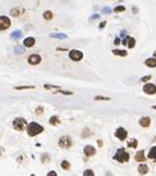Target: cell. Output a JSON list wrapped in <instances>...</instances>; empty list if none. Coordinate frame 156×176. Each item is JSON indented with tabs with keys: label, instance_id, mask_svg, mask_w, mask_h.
<instances>
[{
	"label": "cell",
	"instance_id": "30bf717a",
	"mask_svg": "<svg viewBox=\"0 0 156 176\" xmlns=\"http://www.w3.org/2000/svg\"><path fill=\"white\" fill-rule=\"evenodd\" d=\"M35 44H36V38L32 36L25 37V38L22 40V46H24L25 48H32Z\"/></svg>",
	"mask_w": 156,
	"mask_h": 176
},
{
	"label": "cell",
	"instance_id": "8d00e7d4",
	"mask_svg": "<svg viewBox=\"0 0 156 176\" xmlns=\"http://www.w3.org/2000/svg\"><path fill=\"white\" fill-rule=\"evenodd\" d=\"M100 18H101V15H100V14H92V15L89 17V20H90V21H96V20H100Z\"/></svg>",
	"mask_w": 156,
	"mask_h": 176
},
{
	"label": "cell",
	"instance_id": "f1b7e54d",
	"mask_svg": "<svg viewBox=\"0 0 156 176\" xmlns=\"http://www.w3.org/2000/svg\"><path fill=\"white\" fill-rule=\"evenodd\" d=\"M127 147H128V148H132V149H135V148H138V139H135V138H133V139L128 141Z\"/></svg>",
	"mask_w": 156,
	"mask_h": 176
},
{
	"label": "cell",
	"instance_id": "7402d4cb",
	"mask_svg": "<svg viewBox=\"0 0 156 176\" xmlns=\"http://www.w3.org/2000/svg\"><path fill=\"white\" fill-rule=\"evenodd\" d=\"M112 54L113 55H117V57H127L128 52L125 49H112Z\"/></svg>",
	"mask_w": 156,
	"mask_h": 176
},
{
	"label": "cell",
	"instance_id": "7bdbcfd3",
	"mask_svg": "<svg viewBox=\"0 0 156 176\" xmlns=\"http://www.w3.org/2000/svg\"><path fill=\"white\" fill-rule=\"evenodd\" d=\"M132 11H133V14H138L139 12V9H138V6H132Z\"/></svg>",
	"mask_w": 156,
	"mask_h": 176
},
{
	"label": "cell",
	"instance_id": "836d02e7",
	"mask_svg": "<svg viewBox=\"0 0 156 176\" xmlns=\"http://www.w3.org/2000/svg\"><path fill=\"white\" fill-rule=\"evenodd\" d=\"M60 166H62V169H64V170H70V168H71V164L69 163L68 160H63L62 163H60Z\"/></svg>",
	"mask_w": 156,
	"mask_h": 176
},
{
	"label": "cell",
	"instance_id": "60d3db41",
	"mask_svg": "<svg viewBox=\"0 0 156 176\" xmlns=\"http://www.w3.org/2000/svg\"><path fill=\"white\" fill-rule=\"evenodd\" d=\"M47 176H58V174H57V171H54V170H52V171H48V174H47Z\"/></svg>",
	"mask_w": 156,
	"mask_h": 176
},
{
	"label": "cell",
	"instance_id": "484cf974",
	"mask_svg": "<svg viewBox=\"0 0 156 176\" xmlns=\"http://www.w3.org/2000/svg\"><path fill=\"white\" fill-rule=\"evenodd\" d=\"M43 87H44L45 90H49V91H56V90L62 89V86H59V85H53V84H44Z\"/></svg>",
	"mask_w": 156,
	"mask_h": 176
},
{
	"label": "cell",
	"instance_id": "4fadbf2b",
	"mask_svg": "<svg viewBox=\"0 0 156 176\" xmlns=\"http://www.w3.org/2000/svg\"><path fill=\"white\" fill-rule=\"evenodd\" d=\"M134 159H135V161H138V163H145V160L148 159V158L145 156V151L141 149V150H138V151L135 153Z\"/></svg>",
	"mask_w": 156,
	"mask_h": 176
},
{
	"label": "cell",
	"instance_id": "9a60e30c",
	"mask_svg": "<svg viewBox=\"0 0 156 176\" xmlns=\"http://www.w3.org/2000/svg\"><path fill=\"white\" fill-rule=\"evenodd\" d=\"M149 170H150V168L145 163H140L139 166H138V173H139V175H141V176L149 174Z\"/></svg>",
	"mask_w": 156,
	"mask_h": 176
},
{
	"label": "cell",
	"instance_id": "f907efd6",
	"mask_svg": "<svg viewBox=\"0 0 156 176\" xmlns=\"http://www.w3.org/2000/svg\"><path fill=\"white\" fill-rule=\"evenodd\" d=\"M31 176H36V175H35V174H32V175H31Z\"/></svg>",
	"mask_w": 156,
	"mask_h": 176
},
{
	"label": "cell",
	"instance_id": "ac0fdd59",
	"mask_svg": "<svg viewBox=\"0 0 156 176\" xmlns=\"http://www.w3.org/2000/svg\"><path fill=\"white\" fill-rule=\"evenodd\" d=\"M48 122L50 126H59V124L62 123V119L58 117L57 115H54V116H50L49 119H48Z\"/></svg>",
	"mask_w": 156,
	"mask_h": 176
},
{
	"label": "cell",
	"instance_id": "277c9868",
	"mask_svg": "<svg viewBox=\"0 0 156 176\" xmlns=\"http://www.w3.org/2000/svg\"><path fill=\"white\" fill-rule=\"evenodd\" d=\"M73 144H74L73 138L69 136H62L58 141V145H59V148H62V149H69V148H71Z\"/></svg>",
	"mask_w": 156,
	"mask_h": 176
},
{
	"label": "cell",
	"instance_id": "e575fe53",
	"mask_svg": "<svg viewBox=\"0 0 156 176\" xmlns=\"http://www.w3.org/2000/svg\"><path fill=\"white\" fill-rule=\"evenodd\" d=\"M82 176H95V173H94V170H91V169H86L84 173H82Z\"/></svg>",
	"mask_w": 156,
	"mask_h": 176
},
{
	"label": "cell",
	"instance_id": "1f68e13d",
	"mask_svg": "<svg viewBox=\"0 0 156 176\" xmlns=\"http://www.w3.org/2000/svg\"><path fill=\"white\" fill-rule=\"evenodd\" d=\"M125 11V6L123 5H117L113 8V12L114 14H121V12H124Z\"/></svg>",
	"mask_w": 156,
	"mask_h": 176
},
{
	"label": "cell",
	"instance_id": "9c48e42d",
	"mask_svg": "<svg viewBox=\"0 0 156 176\" xmlns=\"http://www.w3.org/2000/svg\"><path fill=\"white\" fill-rule=\"evenodd\" d=\"M143 91L146 95H155L156 94V85L153 84V83H145L143 86Z\"/></svg>",
	"mask_w": 156,
	"mask_h": 176
},
{
	"label": "cell",
	"instance_id": "8fae6325",
	"mask_svg": "<svg viewBox=\"0 0 156 176\" xmlns=\"http://www.w3.org/2000/svg\"><path fill=\"white\" fill-rule=\"evenodd\" d=\"M95 154H96V148L94 145H91V144L85 145V148H84V155L85 156L91 158V156H94Z\"/></svg>",
	"mask_w": 156,
	"mask_h": 176
},
{
	"label": "cell",
	"instance_id": "f546056e",
	"mask_svg": "<svg viewBox=\"0 0 156 176\" xmlns=\"http://www.w3.org/2000/svg\"><path fill=\"white\" fill-rule=\"evenodd\" d=\"M112 12H113V9H111L109 6H103L101 9V14L102 15H111Z\"/></svg>",
	"mask_w": 156,
	"mask_h": 176
},
{
	"label": "cell",
	"instance_id": "c3c4849f",
	"mask_svg": "<svg viewBox=\"0 0 156 176\" xmlns=\"http://www.w3.org/2000/svg\"><path fill=\"white\" fill-rule=\"evenodd\" d=\"M153 57H154V58H156V50H155V52H154V54H153Z\"/></svg>",
	"mask_w": 156,
	"mask_h": 176
},
{
	"label": "cell",
	"instance_id": "d4e9b609",
	"mask_svg": "<svg viewBox=\"0 0 156 176\" xmlns=\"http://www.w3.org/2000/svg\"><path fill=\"white\" fill-rule=\"evenodd\" d=\"M135 44H136V40L134 38V37H132V36H128V43H127V47L132 49V48H134L135 47Z\"/></svg>",
	"mask_w": 156,
	"mask_h": 176
},
{
	"label": "cell",
	"instance_id": "7dc6e473",
	"mask_svg": "<svg viewBox=\"0 0 156 176\" xmlns=\"http://www.w3.org/2000/svg\"><path fill=\"white\" fill-rule=\"evenodd\" d=\"M151 108H153V110H155V111H156V105H153V106H151Z\"/></svg>",
	"mask_w": 156,
	"mask_h": 176
},
{
	"label": "cell",
	"instance_id": "44dd1931",
	"mask_svg": "<svg viewBox=\"0 0 156 176\" xmlns=\"http://www.w3.org/2000/svg\"><path fill=\"white\" fill-rule=\"evenodd\" d=\"M145 65L148 68H156V58L150 57L145 59Z\"/></svg>",
	"mask_w": 156,
	"mask_h": 176
},
{
	"label": "cell",
	"instance_id": "2e32d148",
	"mask_svg": "<svg viewBox=\"0 0 156 176\" xmlns=\"http://www.w3.org/2000/svg\"><path fill=\"white\" fill-rule=\"evenodd\" d=\"M10 37H11L14 41H19V40H22L24 33H22L21 30H15V31H12L11 33H10Z\"/></svg>",
	"mask_w": 156,
	"mask_h": 176
},
{
	"label": "cell",
	"instance_id": "cb8c5ba5",
	"mask_svg": "<svg viewBox=\"0 0 156 176\" xmlns=\"http://www.w3.org/2000/svg\"><path fill=\"white\" fill-rule=\"evenodd\" d=\"M26 52V49H25V47L22 44H16L15 46V48H14V53L15 54H24Z\"/></svg>",
	"mask_w": 156,
	"mask_h": 176
},
{
	"label": "cell",
	"instance_id": "603a6c76",
	"mask_svg": "<svg viewBox=\"0 0 156 176\" xmlns=\"http://www.w3.org/2000/svg\"><path fill=\"white\" fill-rule=\"evenodd\" d=\"M36 89L35 85H16L14 86V90H33Z\"/></svg>",
	"mask_w": 156,
	"mask_h": 176
},
{
	"label": "cell",
	"instance_id": "5bb4252c",
	"mask_svg": "<svg viewBox=\"0 0 156 176\" xmlns=\"http://www.w3.org/2000/svg\"><path fill=\"white\" fill-rule=\"evenodd\" d=\"M151 124V118L149 116H144V117H141L139 119V126L143 127V128H149Z\"/></svg>",
	"mask_w": 156,
	"mask_h": 176
},
{
	"label": "cell",
	"instance_id": "4dcf8cb0",
	"mask_svg": "<svg viewBox=\"0 0 156 176\" xmlns=\"http://www.w3.org/2000/svg\"><path fill=\"white\" fill-rule=\"evenodd\" d=\"M41 161H42L43 164H47L50 161V155L48 154V153H43L42 156H41Z\"/></svg>",
	"mask_w": 156,
	"mask_h": 176
},
{
	"label": "cell",
	"instance_id": "681fc988",
	"mask_svg": "<svg viewBox=\"0 0 156 176\" xmlns=\"http://www.w3.org/2000/svg\"><path fill=\"white\" fill-rule=\"evenodd\" d=\"M107 176H112V174H109V173H107Z\"/></svg>",
	"mask_w": 156,
	"mask_h": 176
},
{
	"label": "cell",
	"instance_id": "74e56055",
	"mask_svg": "<svg viewBox=\"0 0 156 176\" xmlns=\"http://www.w3.org/2000/svg\"><path fill=\"white\" fill-rule=\"evenodd\" d=\"M35 112H36V115H37V116H41V115H43V112H44V108L42 107V106H38V107L36 108Z\"/></svg>",
	"mask_w": 156,
	"mask_h": 176
},
{
	"label": "cell",
	"instance_id": "b9f144b4",
	"mask_svg": "<svg viewBox=\"0 0 156 176\" xmlns=\"http://www.w3.org/2000/svg\"><path fill=\"white\" fill-rule=\"evenodd\" d=\"M125 36H127V31L125 30H122L121 33H119V37H121V38H124Z\"/></svg>",
	"mask_w": 156,
	"mask_h": 176
},
{
	"label": "cell",
	"instance_id": "6da1fadb",
	"mask_svg": "<svg viewBox=\"0 0 156 176\" xmlns=\"http://www.w3.org/2000/svg\"><path fill=\"white\" fill-rule=\"evenodd\" d=\"M26 132L30 137H36V136H38V134L44 132V127L42 124H39L38 122H30L27 124Z\"/></svg>",
	"mask_w": 156,
	"mask_h": 176
},
{
	"label": "cell",
	"instance_id": "d6986e66",
	"mask_svg": "<svg viewBox=\"0 0 156 176\" xmlns=\"http://www.w3.org/2000/svg\"><path fill=\"white\" fill-rule=\"evenodd\" d=\"M146 158L150 159V160H153L154 163H156V145L150 148V150H149L148 156H146Z\"/></svg>",
	"mask_w": 156,
	"mask_h": 176
},
{
	"label": "cell",
	"instance_id": "bcb514c9",
	"mask_svg": "<svg viewBox=\"0 0 156 176\" xmlns=\"http://www.w3.org/2000/svg\"><path fill=\"white\" fill-rule=\"evenodd\" d=\"M3 153H4V149H3V148H1V147H0V156H1V155H3Z\"/></svg>",
	"mask_w": 156,
	"mask_h": 176
},
{
	"label": "cell",
	"instance_id": "d6a6232c",
	"mask_svg": "<svg viewBox=\"0 0 156 176\" xmlns=\"http://www.w3.org/2000/svg\"><path fill=\"white\" fill-rule=\"evenodd\" d=\"M94 100L95 101H109V100H111V97L102 96V95H96V96H94Z\"/></svg>",
	"mask_w": 156,
	"mask_h": 176
},
{
	"label": "cell",
	"instance_id": "f35d334b",
	"mask_svg": "<svg viewBox=\"0 0 156 176\" xmlns=\"http://www.w3.org/2000/svg\"><path fill=\"white\" fill-rule=\"evenodd\" d=\"M107 26V21L106 20H103V21H101L100 24H98V30H103L104 27Z\"/></svg>",
	"mask_w": 156,
	"mask_h": 176
},
{
	"label": "cell",
	"instance_id": "ab89813d",
	"mask_svg": "<svg viewBox=\"0 0 156 176\" xmlns=\"http://www.w3.org/2000/svg\"><path fill=\"white\" fill-rule=\"evenodd\" d=\"M113 43H114V46H119L122 43V38L119 36H117L116 38H114V41H113Z\"/></svg>",
	"mask_w": 156,
	"mask_h": 176
},
{
	"label": "cell",
	"instance_id": "52a82bcc",
	"mask_svg": "<svg viewBox=\"0 0 156 176\" xmlns=\"http://www.w3.org/2000/svg\"><path fill=\"white\" fill-rule=\"evenodd\" d=\"M42 62V55L38 54V53H32L27 57V63L30 65H38Z\"/></svg>",
	"mask_w": 156,
	"mask_h": 176
},
{
	"label": "cell",
	"instance_id": "ee69618b",
	"mask_svg": "<svg viewBox=\"0 0 156 176\" xmlns=\"http://www.w3.org/2000/svg\"><path fill=\"white\" fill-rule=\"evenodd\" d=\"M58 52H65V50H68V48H62V47H58L57 48Z\"/></svg>",
	"mask_w": 156,
	"mask_h": 176
},
{
	"label": "cell",
	"instance_id": "7a4b0ae2",
	"mask_svg": "<svg viewBox=\"0 0 156 176\" xmlns=\"http://www.w3.org/2000/svg\"><path fill=\"white\" fill-rule=\"evenodd\" d=\"M113 159L118 161V163H127V161H129L130 159V155H129V153H128L125 150V148H119V149L116 151V154L113 155Z\"/></svg>",
	"mask_w": 156,
	"mask_h": 176
},
{
	"label": "cell",
	"instance_id": "ba28073f",
	"mask_svg": "<svg viewBox=\"0 0 156 176\" xmlns=\"http://www.w3.org/2000/svg\"><path fill=\"white\" fill-rule=\"evenodd\" d=\"M114 136H116L117 139H119L121 142H124L128 138V131L124 127H118L114 132Z\"/></svg>",
	"mask_w": 156,
	"mask_h": 176
},
{
	"label": "cell",
	"instance_id": "e0dca14e",
	"mask_svg": "<svg viewBox=\"0 0 156 176\" xmlns=\"http://www.w3.org/2000/svg\"><path fill=\"white\" fill-rule=\"evenodd\" d=\"M42 17H43V20L44 21H52L53 18H54V14L52 10H44L43 14H42Z\"/></svg>",
	"mask_w": 156,
	"mask_h": 176
},
{
	"label": "cell",
	"instance_id": "ffe728a7",
	"mask_svg": "<svg viewBox=\"0 0 156 176\" xmlns=\"http://www.w3.org/2000/svg\"><path fill=\"white\" fill-rule=\"evenodd\" d=\"M49 37H50V38H54V40H60V41H63V40H66L68 38V35L60 33V32H56V33H50Z\"/></svg>",
	"mask_w": 156,
	"mask_h": 176
},
{
	"label": "cell",
	"instance_id": "f6af8a7d",
	"mask_svg": "<svg viewBox=\"0 0 156 176\" xmlns=\"http://www.w3.org/2000/svg\"><path fill=\"white\" fill-rule=\"evenodd\" d=\"M97 144H98V147H102V145H103V142L101 141V139H98V141H97Z\"/></svg>",
	"mask_w": 156,
	"mask_h": 176
},
{
	"label": "cell",
	"instance_id": "5b68a950",
	"mask_svg": "<svg viewBox=\"0 0 156 176\" xmlns=\"http://www.w3.org/2000/svg\"><path fill=\"white\" fill-rule=\"evenodd\" d=\"M68 55H69V59H71L73 62H81L84 59V53L80 49H70Z\"/></svg>",
	"mask_w": 156,
	"mask_h": 176
},
{
	"label": "cell",
	"instance_id": "7c38bea8",
	"mask_svg": "<svg viewBox=\"0 0 156 176\" xmlns=\"http://www.w3.org/2000/svg\"><path fill=\"white\" fill-rule=\"evenodd\" d=\"M24 9L22 8H19V6H16V8H12V9H10V11H9V14H10V16L11 17H19V16H21L22 14H24Z\"/></svg>",
	"mask_w": 156,
	"mask_h": 176
},
{
	"label": "cell",
	"instance_id": "d590c367",
	"mask_svg": "<svg viewBox=\"0 0 156 176\" xmlns=\"http://www.w3.org/2000/svg\"><path fill=\"white\" fill-rule=\"evenodd\" d=\"M151 79H153V76H151V75H144V76H141L140 81H141V83H144V84H145V83H149Z\"/></svg>",
	"mask_w": 156,
	"mask_h": 176
},
{
	"label": "cell",
	"instance_id": "4316f807",
	"mask_svg": "<svg viewBox=\"0 0 156 176\" xmlns=\"http://www.w3.org/2000/svg\"><path fill=\"white\" fill-rule=\"evenodd\" d=\"M54 94H60V95H65V96H73L74 92L73 91H69V90H64V89H59V90H56L53 91Z\"/></svg>",
	"mask_w": 156,
	"mask_h": 176
},
{
	"label": "cell",
	"instance_id": "3957f363",
	"mask_svg": "<svg viewBox=\"0 0 156 176\" xmlns=\"http://www.w3.org/2000/svg\"><path fill=\"white\" fill-rule=\"evenodd\" d=\"M27 124H28V123H27L26 118H24V117H16L12 121V128L15 129L16 132H22V131H26Z\"/></svg>",
	"mask_w": 156,
	"mask_h": 176
},
{
	"label": "cell",
	"instance_id": "83f0119b",
	"mask_svg": "<svg viewBox=\"0 0 156 176\" xmlns=\"http://www.w3.org/2000/svg\"><path fill=\"white\" fill-rule=\"evenodd\" d=\"M92 136V132H91L90 128H84V131L81 132V138H84V139H86V138H89Z\"/></svg>",
	"mask_w": 156,
	"mask_h": 176
},
{
	"label": "cell",
	"instance_id": "8992f818",
	"mask_svg": "<svg viewBox=\"0 0 156 176\" xmlns=\"http://www.w3.org/2000/svg\"><path fill=\"white\" fill-rule=\"evenodd\" d=\"M11 27V18L6 15H0V31H6Z\"/></svg>",
	"mask_w": 156,
	"mask_h": 176
}]
</instances>
